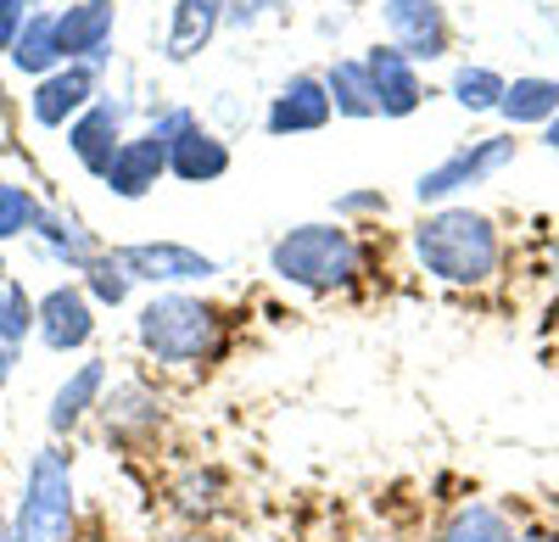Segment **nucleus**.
Returning <instances> with one entry per match:
<instances>
[{
	"instance_id": "nucleus-1",
	"label": "nucleus",
	"mask_w": 559,
	"mask_h": 542,
	"mask_svg": "<svg viewBox=\"0 0 559 542\" xmlns=\"http://www.w3.org/2000/svg\"><path fill=\"white\" fill-rule=\"evenodd\" d=\"M414 257L426 263V275H437L448 286H487L492 268H498V230H492L487 213L442 207L419 224Z\"/></svg>"
},
{
	"instance_id": "nucleus-2",
	"label": "nucleus",
	"mask_w": 559,
	"mask_h": 542,
	"mask_svg": "<svg viewBox=\"0 0 559 542\" xmlns=\"http://www.w3.org/2000/svg\"><path fill=\"white\" fill-rule=\"evenodd\" d=\"M140 347H146L157 364L174 370H191V364H213L218 347H224V320L218 308H207L202 297H185V291H163L140 308V325H134Z\"/></svg>"
},
{
	"instance_id": "nucleus-3",
	"label": "nucleus",
	"mask_w": 559,
	"mask_h": 542,
	"mask_svg": "<svg viewBox=\"0 0 559 542\" xmlns=\"http://www.w3.org/2000/svg\"><path fill=\"white\" fill-rule=\"evenodd\" d=\"M269 268L302 291H347L358 280V241L342 224H297L269 252Z\"/></svg>"
},
{
	"instance_id": "nucleus-4",
	"label": "nucleus",
	"mask_w": 559,
	"mask_h": 542,
	"mask_svg": "<svg viewBox=\"0 0 559 542\" xmlns=\"http://www.w3.org/2000/svg\"><path fill=\"white\" fill-rule=\"evenodd\" d=\"M73 515H79L73 459L62 447H39L23 470L12 531H17V542H73Z\"/></svg>"
},
{
	"instance_id": "nucleus-5",
	"label": "nucleus",
	"mask_w": 559,
	"mask_h": 542,
	"mask_svg": "<svg viewBox=\"0 0 559 542\" xmlns=\"http://www.w3.org/2000/svg\"><path fill=\"white\" fill-rule=\"evenodd\" d=\"M503 162H515V134H487V141H471V146H459L453 157H442L431 173H419L414 196L419 202H448L453 191L492 179Z\"/></svg>"
},
{
	"instance_id": "nucleus-6",
	"label": "nucleus",
	"mask_w": 559,
	"mask_h": 542,
	"mask_svg": "<svg viewBox=\"0 0 559 542\" xmlns=\"http://www.w3.org/2000/svg\"><path fill=\"white\" fill-rule=\"evenodd\" d=\"M129 280H152V286H197V280H213L218 263L197 246H179V241H140V246H118L112 252Z\"/></svg>"
},
{
	"instance_id": "nucleus-7",
	"label": "nucleus",
	"mask_w": 559,
	"mask_h": 542,
	"mask_svg": "<svg viewBox=\"0 0 559 542\" xmlns=\"http://www.w3.org/2000/svg\"><path fill=\"white\" fill-rule=\"evenodd\" d=\"M168 173L185 185H207V179L229 173V146L218 134H207L191 112H168Z\"/></svg>"
},
{
	"instance_id": "nucleus-8",
	"label": "nucleus",
	"mask_w": 559,
	"mask_h": 542,
	"mask_svg": "<svg viewBox=\"0 0 559 542\" xmlns=\"http://www.w3.org/2000/svg\"><path fill=\"white\" fill-rule=\"evenodd\" d=\"M163 173H168V123H152L146 134H134V141L118 146V157L107 168V191L123 202H140Z\"/></svg>"
},
{
	"instance_id": "nucleus-9",
	"label": "nucleus",
	"mask_w": 559,
	"mask_h": 542,
	"mask_svg": "<svg viewBox=\"0 0 559 542\" xmlns=\"http://www.w3.org/2000/svg\"><path fill=\"white\" fill-rule=\"evenodd\" d=\"M386 23H392V39L408 62H437L448 57V12L442 0H386Z\"/></svg>"
},
{
	"instance_id": "nucleus-10",
	"label": "nucleus",
	"mask_w": 559,
	"mask_h": 542,
	"mask_svg": "<svg viewBox=\"0 0 559 542\" xmlns=\"http://www.w3.org/2000/svg\"><path fill=\"white\" fill-rule=\"evenodd\" d=\"M34 308H39L34 330L51 352H73V347H84L90 336H96V308H90V297L79 286H51Z\"/></svg>"
},
{
	"instance_id": "nucleus-11",
	"label": "nucleus",
	"mask_w": 559,
	"mask_h": 542,
	"mask_svg": "<svg viewBox=\"0 0 559 542\" xmlns=\"http://www.w3.org/2000/svg\"><path fill=\"white\" fill-rule=\"evenodd\" d=\"M90 101H96V62H62L57 73H45L34 89V123L62 129L68 118H79Z\"/></svg>"
},
{
	"instance_id": "nucleus-12",
	"label": "nucleus",
	"mask_w": 559,
	"mask_h": 542,
	"mask_svg": "<svg viewBox=\"0 0 559 542\" xmlns=\"http://www.w3.org/2000/svg\"><path fill=\"white\" fill-rule=\"evenodd\" d=\"M112 23H118V12L107 7V0H79V7L57 12L62 62H102L107 45H112Z\"/></svg>"
},
{
	"instance_id": "nucleus-13",
	"label": "nucleus",
	"mask_w": 559,
	"mask_h": 542,
	"mask_svg": "<svg viewBox=\"0 0 559 542\" xmlns=\"http://www.w3.org/2000/svg\"><path fill=\"white\" fill-rule=\"evenodd\" d=\"M331 89H324V79L313 73H297L280 96L269 101V134H313L331 123Z\"/></svg>"
},
{
	"instance_id": "nucleus-14",
	"label": "nucleus",
	"mask_w": 559,
	"mask_h": 542,
	"mask_svg": "<svg viewBox=\"0 0 559 542\" xmlns=\"http://www.w3.org/2000/svg\"><path fill=\"white\" fill-rule=\"evenodd\" d=\"M118 129H123V107H112V101H90L73 123H68V146H73V157L90 168V173H102L107 179V168H112V157H118Z\"/></svg>"
},
{
	"instance_id": "nucleus-15",
	"label": "nucleus",
	"mask_w": 559,
	"mask_h": 542,
	"mask_svg": "<svg viewBox=\"0 0 559 542\" xmlns=\"http://www.w3.org/2000/svg\"><path fill=\"white\" fill-rule=\"evenodd\" d=\"M369 68V84H376V101H381V118H408L426 96V84H419L414 62L397 51V45H376V51L364 57Z\"/></svg>"
},
{
	"instance_id": "nucleus-16",
	"label": "nucleus",
	"mask_w": 559,
	"mask_h": 542,
	"mask_svg": "<svg viewBox=\"0 0 559 542\" xmlns=\"http://www.w3.org/2000/svg\"><path fill=\"white\" fill-rule=\"evenodd\" d=\"M102 392H107V364H102V358H90V364H79V370L57 386V397H51V414H45L51 436L79 431L90 414L102 409Z\"/></svg>"
},
{
	"instance_id": "nucleus-17",
	"label": "nucleus",
	"mask_w": 559,
	"mask_h": 542,
	"mask_svg": "<svg viewBox=\"0 0 559 542\" xmlns=\"http://www.w3.org/2000/svg\"><path fill=\"white\" fill-rule=\"evenodd\" d=\"M224 23V0H174V23H168V62H191L207 51V39Z\"/></svg>"
},
{
	"instance_id": "nucleus-18",
	"label": "nucleus",
	"mask_w": 559,
	"mask_h": 542,
	"mask_svg": "<svg viewBox=\"0 0 559 542\" xmlns=\"http://www.w3.org/2000/svg\"><path fill=\"white\" fill-rule=\"evenodd\" d=\"M102 420H107V436L112 442H134V436H146V431H157V420H163V402L146 392V386H118L112 397H102Z\"/></svg>"
},
{
	"instance_id": "nucleus-19",
	"label": "nucleus",
	"mask_w": 559,
	"mask_h": 542,
	"mask_svg": "<svg viewBox=\"0 0 559 542\" xmlns=\"http://www.w3.org/2000/svg\"><path fill=\"white\" fill-rule=\"evenodd\" d=\"M437 542H521V526L509 520L498 504H459L442 520Z\"/></svg>"
},
{
	"instance_id": "nucleus-20",
	"label": "nucleus",
	"mask_w": 559,
	"mask_h": 542,
	"mask_svg": "<svg viewBox=\"0 0 559 542\" xmlns=\"http://www.w3.org/2000/svg\"><path fill=\"white\" fill-rule=\"evenodd\" d=\"M12 68L34 73V79L62 68V45H57V17L51 12H28V23H23V34L12 45Z\"/></svg>"
},
{
	"instance_id": "nucleus-21",
	"label": "nucleus",
	"mask_w": 559,
	"mask_h": 542,
	"mask_svg": "<svg viewBox=\"0 0 559 542\" xmlns=\"http://www.w3.org/2000/svg\"><path fill=\"white\" fill-rule=\"evenodd\" d=\"M498 112L509 118V123H554L559 118V79H515L503 89V101H498Z\"/></svg>"
},
{
	"instance_id": "nucleus-22",
	"label": "nucleus",
	"mask_w": 559,
	"mask_h": 542,
	"mask_svg": "<svg viewBox=\"0 0 559 542\" xmlns=\"http://www.w3.org/2000/svg\"><path fill=\"white\" fill-rule=\"evenodd\" d=\"M324 89H331V107L342 118H376L381 101H376V84H369V68L364 62H336L324 73Z\"/></svg>"
},
{
	"instance_id": "nucleus-23",
	"label": "nucleus",
	"mask_w": 559,
	"mask_h": 542,
	"mask_svg": "<svg viewBox=\"0 0 559 542\" xmlns=\"http://www.w3.org/2000/svg\"><path fill=\"white\" fill-rule=\"evenodd\" d=\"M34 230L45 236V246H51V257H62L68 268H90L102 252H96V241H90L84 230H79V218H68V213H39V224Z\"/></svg>"
},
{
	"instance_id": "nucleus-24",
	"label": "nucleus",
	"mask_w": 559,
	"mask_h": 542,
	"mask_svg": "<svg viewBox=\"0 0 559 542\" xmlns=\"http://www.w3.org/2000/svg\"><path fill=\"white\" fill-rule=\"evenodd\" d=\"M503 79L492 73V68H471V62H464L459 73H453V101L464 107V112H492L498 101H503Z\"/></svg>"
},
{
	"instance_id": "nucleus-25",
	"label": "nucleus",
	"mask_w": 559,
	"mask_h": 542,
	"mask_svg": "<svg viewBox=\"0 0 559 542\" xmlns=\"http://www.w3.org/2000/svg\"><path fill=\"white\" fill-rule=\"evenodd\" d=\"M39 325V308L28 302V291L17 280L0 286V347H23V336Z\"/></svg>"
},
{
	"instance_id": "nucleus-26",
	"label": "nucleus",
	"mask_w": 559,
	"mask_h": 542,
	"mask_svg": "<svg viewBox=\"0 0 559 542\" xmlns=\"http://www.w3.org/2000/svg\"><path fill=\"white\" fill-rule=\"evenodd\" d=\"M39 202L23 191V185H7V179H0V241H17V236H28L34 224H39Z\"/></svg>"
},
{
	"instance_id": "nucleus-27",
	"label": "nucleus",
	"mask_w": 559,
	"mask_h": 542,
	"mask_svg": "<svg viewBox=\"0 0 559 542\" xmlns=\"http://www.w3.org/2000/svg\"><path fill=\"white\" fill-rule=\"evenodd\" d=\"M84 275H90V291H96V302H112V308H118V302L129 297V286H134V280H129V268H123L112 252H102L96 263L84 268Z\"/></svg>"
},
{
	"instance_id": "nucleus-28",
	"label": "nucleus",
	"mask_w": 559,
	"mask_h": 542,
	"mask_svg": "<svg viewBox=\"0 0 559 542\" xmlns=\"http://www.w3.org/2000/svg\"><path fill=\"white\" fill-rule=\"evenodd\" d=\"M218 470H191L179 486H174V498H179V515H207L218 504Z\"/></svg>"
},
{
	"instance_id": "nucleus-29",
	"label": "nucleus",
	"mask_w": 559,
	"mask_h": 542,
	"mask_svg": "<svg viewBox=\"0 0 559 542\" xmlns=\"http://www.w3.org/2000/svg\"><path fill=\"white\" fill-rule=\"evenodd\" d=\"M28 7L34 0H0V57H12V45H17V34L28 23Z\"/></svg>"
},
{
	"instance_id": "nucleus-30",
	"label": "nucleus",
	"mask_w": 559,
	"mask_h": 542,
	"mask_svg": "<svg viewBox=\"0 0 559 542\" xmlns=\"http://www.w3.org/2000/svg\"><path fill=\"white\" fill-rule=\"evenodd\" d=\"M274 7H280V0H224V23H241V28H247V23H258L263 12H274Z\"/></svg>"
},
{
	"instance_id": "nucleus-31",
	"label": "nucleus",
	"mask_w": 559,
	"mask_h": 542,
	"mask_svg": "<svg viewBox=\"0 0 559 542\" xmlns=\"http://www.w3.org/2000/svg\"><path fill=\"white\" fill-rule=\"evenodd\" d=\"M336 207H342V213H369V207H386V196H381V191H364V196H342Z\"/></svg>"
},
{
	"instance_id": "nucleus-32",
	"label": "nucleus",
	"mask_w": 559,
	"mask_h": 542,
	"mask_svg": "<svg viewBox=\"0 0 559 542\" xmlns=\"http://www.w3.org/2000/svg\"><path fill=\"white\" fill-rule=\"evenodd\" d=\"M12 352H17V347H0V381L12 375Z\"/></svg>"
},
{
	"instance_id": "nucleus-33",
	"label": "nucleus",
	"mask_w": 559,
	"mask_h": 542,
	"mask_svg": "<svg viewBox=\"0 0 559 542\" xmlns=\"http://www.w3.org/2000/svg\"><path fill=\"white\" fill-rule=\"evenodd\" d=\"M543 141H548V152H559V118L548 123V134H543Z\"/></svg>"
},
{
	"instance_id": "nucleus-34",
	"label": "nucleus",
	"mask_w": 559,
	"mask_h": 542,
	"mask_svg": "<svg viewBox=\"0 0 559 542\" xmlns=\"http://www.w3.org/2000/svg\"><path fill=\"white\" fill-rule=\"evenodd\" d=\"M521 542H559V537H543V531H532V537H526V531H521Z\"/></svg>"
},
{
	"instance_id": "nucleus-35",
	"label": "nucleus",
	"mask_w": 559,
	"mask_h": 542,
	"mask_svg": "<svg viewBox=\"0 0 559 542\" xmlns=\"http://www.w3.org/2000/svg\"><path fill=\"white\" fill-rule=\"evenodd\" d=\"M0 542H17V531H12L7 520H0Z\"/></svg>"
},
{
	"instance_id": "nucleus-36",
	"label": "nucleus",
	"mask_w": 559,
	"mask_h": 542,
	"mask_svg": "<svg viewBox=\"0 0 559 542\" xmlns=\"http://www.w3.org/2000/svg\"><path fill=\"white\" fill-rule=\"evenodd\" d=\"M0 286H7V257H0Z\"/></svg>"
},
{
	"instance_id": "nucleus-37",
	"label": "nucleus",
	"mask_w": 559,
	"mask_h": 542,
	"mask_svg": "<svg viewBox=\"0 0 559 542\" xmlns=\"http://www.w3.org/2000/svg\"><path fill=\"white\" fill-rule=\"evenodd\" d=\"M168 542H202V537H168Z\"/></svg>"
},
{
	"instance_id": "nucleus-38",
	"label": "nucleus",
	"mask_w": 559,
	"mask_h": 542,
	"mask_svg": "<svg viewBox=\"0 0 559 542\" xmlns=\"http://www.w3.org/2000/svg\"><path fill=\"white\" fill-rule=\"evenodd\" d=\"M107 7H112V0H107Z\"/></svg>"
}]
</instances>
